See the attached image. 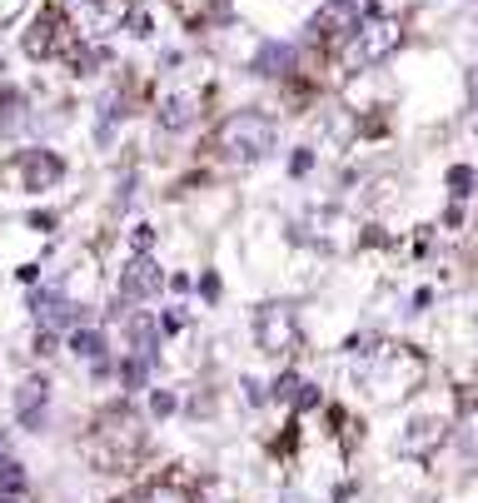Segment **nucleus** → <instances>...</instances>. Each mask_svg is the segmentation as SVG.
<instances>
[{
    "mask_svg": "<svg viewBox=\"0 0 478 503\" xmlns=\"http://www.w3.org/2000/svg\"><path fill=\"white\" fill-rule=\"evenodd\" d=\"M46 409H50V384L46 379H25L15 389V419L25 429H46Z\"/></svg>",
    "mask_w": 478,
    "mask_h": 503,
    "instance_id": "nucleus-9",
    "label": "nucleus"
},
{
    "mask_svg": "<svg viewBox=\"0 0 478 503\" xmlns=\"http://www.w3.org/2000/svg\"><path fill=\"white\" fill-rule=\"evenodd\" d=\"M244 399H249V404H264V384L244 379Z\"/></svg>",
    "mask_w": 478,
    "mask_h": 503,
    "instance_id": "nucleus-24",
    "label": "nucleus"
},
{
    "mask_svg": "<svg viewBox=\"0 0 478 503\" xmlns=\"http://www.w3.org/2000/svg\"><path fill=\"white\" fill-rule=\"evenodd\" d=\"M359 379L379 404H403L423 384V359L403 344H374L359 359Z\"/></svg>",
    "mask_w": 478,
    "mask_h": 503,
    "instance_id": "nucleus-1",
    "label": "nucleus"
},
{
    "mask_svg": "<svg viewBox=\"0 0 478 503\" xmlns=\"http://www.w3.org/2000/svg\"><path fill=\"white\" fill-rule=\"evenodd\" d=\"M130 503H185V494H179V488H145V494H135Z\"/></svg>",
    "mask_w": 478,
    "mask_h": 503,
    "instance_id": "nucleus-21",
    "label": "nucleus"
},
{
    "mask_svg": "<svg viewBox=\"0 0 478 503\" xmlns=\"http://www.w3.org/2000/svg\"><path fill=\"white\" fill-rule=\"evenodd\" d=\"M274 145H280V125L264 110H235L215 130V149H225L235 159H264V155H274Z\"/></svg>",
    "mask_w": 478,
    "mask_h": 503,
    "instance_id": "nucleus-2",
    "label": "nucleus"
},
{
    "mask_svg": "<svg viewBox=\"0 0 478 503\" xmlns=\"http://www.w3.org/2000/svg\"><path fill=\"white\" fill-rule=\"evenodd\" d=\"M130 244H135V254H145V250L155 244V230H150V224H140V230L130 234Z\"/></svg>",
    "mask_w": 478,
    "mask_h": 503,
    "instance_id": "nucleus-23",
    "label": "nucleus"
},
{
    "mask_svg": "<svg viewBox=\"0 0 478 503\" xmlns=\"http://www.w3.org/2000/svg\"><path fill=\"white\" fill-rule=\"evenodd\" d=\"M100 444H115V464H125V458H130L135 448L145 444L140 419H135L130 409H115V414H105V419H100V434H95V444H90V448H100Z\"/></svg>",
    "mask_w": 478,
    "mask_h": 503,
    "instance_id": "nucleus-6",
    "label": "nucleus"
},
{
    "mask_svg": "<svg viewBox=\"0 0 478 503\" xmlns=\"http://www.w3.org/2000/svg\"><path fill=\"white\" fill-rule=\"evenodd\" d=\"M254 344H259V354H270V359L294 354V349H300V314H294V304L274 299V304L254 309Z\"/></svg>",
    "mask_w": 478,
    "mask_h": 503,
    "instance_id": "nucleus-3",
    "label": "nucleus"
},
{
    "mask_svg": "<svg viewBox=\"0 0 478 503\" xmlns=\"http://www.w3.org/2000/svg\"><path fill=\"white\" fill-rule=\"evenodd\" d=\"M443 444H449V424L433 419V414H423V419H409V424H403V434H399V448H403V454H419V458L439 454Z\"/></svg>",
    "mask_w": 478,
    "mask_h": 503,
    "instance_id": "nucleus-8",
    "label": "nucleus"
},
{
    "mask_svg": "<svg viewBox=\"0 0 478 503\" xmlns=\"http://www.w3.org/2000/svg\"><path fill=\"white\" fill-rule=\"evenodd\" d=\"M280 399H290L294 409H314V404H319V389L290 374V379H280Z\"/></svg>",
    "mask_w": 478,
    "mask_h": 503,
    "instance_id": "nucleus-16",
    "label": "nucleus"
},
{
    "mask_svg": "<svg viewBox=\"0 0 478 503\" xmlns=\"http://www.w3.org/2000/svg\"><path fill=\"white\" fill-rule=\"evenodd\" d=\"M20 5H25V0H0V20H15Z\"/></svg>",
    "mask_w": 478,
    "mask_h": 503,
    "instance_id": "nucleus-26",
    "label": "nucleus"
},
{
    "mask_svg": "<svg viewBox=\"0 0 478 503\" xmlns=\"http://www.w3.org/2000/svg\"><path fill=\"white\" fill-rule=\"evenodd\" d=\"M0 454H5V434H0Z\"/></svg>",
    "mask_w": 478,
    "mask_h": 503,
    "instance_id": "nucleus-28",
    "label": "nucleus"
},
{
    "mask_svg": "<svg viewBox=\"0 0 478 503\" xmlns=\"http://www.w3.org/2000/svg\"><path fill=\"white\" fill-rule=\"evenodd\" d=\"M20 488H25V468H20L15 458H5V464H0V494H20Z\"/></svg>",
    "mask_w": 478,
    "mask_h": 503,
    "instance_id": "nucleus-20",
    "label": "nucleus"
},
{
    "mask_svg": "<svg viewBox=\"0 0 478 503\" xmlns=\"http://www.w3.org/2000/svg\"><path fill=\"white\" fill-rule=\"evenodd\" d=\"M314 169V149H294L290 155V175H310Z\"/></svg>",
    "mask_w": 478,
    "mask_h": 503,
    "instance_id": "nucleus-22",
    "label": "nucleus"
},
{
    "mask_svg": "<svg viewBox=\"0 0 478 503\" xmlns=\"http://www.w3.org/2000/svg\"><path fill=\"white\" fill-rule=\"evenodd\" d=\"M459 448L478 464V404H463V414H459Z\"/></svg>",
    "mask_w": 478,
    "mask_h": 503,
    "instance_id": "nucleus-17",
    "label": "nucleus"
},
{
    "mask_svg": "<svg viewBox=\"0 0 478 503\" xmlns=\"http://www.w3.org/2000/svg\"><path fill=\"white\" fill-rule=\"evenodd\" d=\"M399 20H389V15H374L369 26H359L354 30V50H359V60L364 66H379V60H389L399 50Z\"/></svg>",
    "mask_w": 478,
    "mask_h": 503,
    "instance_id": "nucleus-5",
    "label": "nucleus"
},
{
    "mask_svg": "<svg viewBox=\"0 0 478 503\" xmlns=\"http://www.w3.org/2000/svg\"><path fill=\"white\" fill-rule=\"evenodd\" d=\"M189 120H195V100H189V95H165V100H159V125H165V130H185Z\"/></svg>",
    "mask_w": 478,
    "mask_h": 503,
    "instance_id": "nucleus-11",
    "label": "nucleus"
},
{
    "mask_svg": "<svg viewBox=\"0 0 478 503\" xmlns=\"http://www.w3.org/2000/svg\"><path fill=\"white\" fill-rule=\"evenodd\" d=\"M159 284H165L159 264L150 260V254H135V260L125 264V274H120V299H125V304H140V299L159 294Z\"/></svg>",
    "mask_w": 478,
    "mask_h": 503,
    "instance_id": "nucleus-7",
    "label": "nucleus"
},
{
    "mask_svg": "<svg viewBox=\"0 0 478 503\" xmlns=\"http://www.w3.org/2000/svg\"><path fill=\"white\" fill-rule=\"evenodd\" d=\"M150 409H155V414H169V409H175V394H155Z\"/></svg>",
    "mask_w": 478,
    "mask_h": 503,
    "instance_id": "nucleus-25",
    "label": "nucleus"
},
{
    "mask_svg": "<svg viewBox=\"0 0 478 503\" xmlns=\"http://www.w3.org/2000/svg\"><path fill=\"white\" fill-rule=\"evenodd\" d=\"M20 125H25V95L0 90V135H15Z\"/></svg>",
    "mask_w": 478,
    "mask_h": 503,
    "instance_id": "nucleus-13",
    "label": "nucleus"
},
{
    "mask_svg": "<svg viewBox=\"0 0 478 503\" xmlns=\"http://www.w3.org/2000/svg\"><path fill=\"white\" fill-rule=\"evenodd\" d=\"M60 175H66V165H60V155H50V149H20L15 159H5V165H0V185L25 190V195L56 190Z\"/></svg>",
    "mask_w": 478,
    "mask_h": 503,
    "instance_id": "nucleus-4",
    "label": "nucleus"
},
{
    "mask_svg": "<svg viewBox=\"0 0 478 503\" xmlns=\"http://www.w3.org/2000/svg\"><path fill=\"white\" fill-rule=\"evenodd\" d=\"M36 304V319L46 329H66V324H80V304H70V299H60V289H46V294L30 299Z\"/></svg>",
    "mask_w": 478,
    "mask_h": 503,
    "instance_id": "nucleus-10",
    "label": "nucleus"
},
{
    "mask_svg": "<svg viewBox=\"0 0 478 503\" xmlns=\"http://www.w3.org/2000/svg\"><path fill=\"white\" fill-rule=\"evenodd\" d=\"M473 180H478V175H473L469 165H453V169H449V195H453V200H469V195H473Z\"/></svg>",
    "mask_w": 478,
    "mask_h": 503,
    "instance_id": "nucleus-19",
    "label": "nucleus"
},
{
    "mask_svg": "<svg viewBox=\"0 0 478 503\" xmlns=\"http://www.w3.org/2000/svg\"><path fill=\"white\" fill-rule=\"evenodd\" d=\"M70 349H76L80 359H90V364H105V334L100 329H76V334H70Z\"/></svg>",
    "mask_w": 478,
    "mask_h": 503,
    "instance_id": "nucleus-15",
    "label": "nucleus"
},
{
    "mask_svg": "<svg viewBox=\"0 0 478 503\" xmlns=\"http://www.w3.org/2000/svg\"><path fill=\"white\" fill-rule=\"evenodd\" d=\"M290 60H294V50L280 46V40H270V46L254 50V70H259V75H284V66H290Z\"/></svg>",
    "mask_w": 478,
    "mask_h": 503,
    "instance_id": "nucleus-14",
    "label": "nucleus"
},
{
    "mask_svg": "<svg viewBox=\"0 0 478 503\" xmlns=\"http://www.w3.org/2000/svg\"><path fill=\"white\" fill-rule=\"evenodd\" d=\"M0 503H25V498H20V494H0Z\"/></svg>",
    "mask_w": 478,
    "mask_h": 503,
    "instance_id": "nucleus-27",
    "label": "nucleus"
},
{
    "mask_svg": "<svg viewBox=\"0 0 478 503\" xmlns=\"http://www.w3.org/2000/svg\"><path fill=\"white\" fill-rule=\"evenodd\" d=\"M56 50V15H46L36 30L25 36V56H50Z\"/></svg>",
    "mask_w": 478,
    "mask_h": 503,
    "instance_id": "nucleus-18",
    "label": "nucleus"
},
{
    "mask_svg": "<svg viewBox=\"0 0 478 503\" xmlns=\"http://www.w3.org/2000/svg\"><path fill=\"white\" fill-rule=\"evenodd\" d=\"M125 334H130L135 354H155V339H159V324L150 314H130V324H125Z\"/></svg>",
    "mask_w": 478,
    "mask_h": 503,
    "instance_id": "nucleus-12",
    "label": "nucleus"
}]
</instances>
